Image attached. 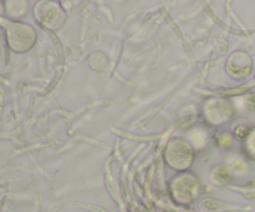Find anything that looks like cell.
Instances as JSON below:
<instances>
[{"mask_svg":"<svg viewBox=\"0 0 255 212\" xmlns=\"http://www.w3.org/2000/svg\"><path fill=\"white\" fill-rule=\"evenodd\" d=\"M252 136H253V135H252ZM251 145H252V149H253V151L255 152V135L253 137H252V140H251Z\"/></svg>","mask_w":255,"mask_h":212,"instance_id":"1","label":"cell"}]
</instances>
